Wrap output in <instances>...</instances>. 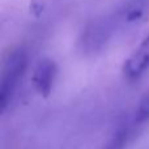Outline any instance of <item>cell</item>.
I'll return each instance as SVG.
<instances>
[{"instance_id":"4","label":"cell","mask_w":149,"mask_h":149,"mask_svg":"<svg viewBox=\"0 0 149 149\" xmlns=\"http://www.w3.org/2000/svg\"><path fill=\"white\" fill-rule=\"evenodd\" d=\"M58 68L55 62L51 59H43L37 64L36 71L33 73V85L37 92L42 95H47L51 92L54 80L56 77Z\"/></svg>"},{"instance_id":"3","label":"cell","mask_w":149,"mask_h":149,"mask_svg":"<svg viewBox=\"0 0 149 149\" xmlns=\"http://www.w3.org/2000/svg\"><path fill=\"white\" fill-rule=\"evenodd\" d=\"M149 68V37L144 39L137 50L124 64V76L130 80H137Z\"/></svg>"},{"instance_id":"6","label":"cell","mask_w":149,"mask_h":149,"mask_svg":"<svg viewBox=\"0 0 149 149\" xmlns=\"http://www.w3.org/2000/svg\"><path fill=\"white\" fill-rule=\"evenodd\" d=\"M148 120H149V94L141 101V103L137 107L135 116H134V123L143 124Z\"/></svg>"},{"instance_id":"1","label":"cell","mask_w":149,"mask_h":149,"mask_svg":"<svg viewBox=\"0 0 149 149\" xmlns=\"http://www.w3.org/2000/svg\"><path fill=\"white\" fill-rule=\"evenodd\" d=\"M28 65V56L24 50H16L9 55L4 64L1 88H0V109L4 110L13 97L20 79L24 76Z\"/></svg>"},{"instance_id":"5","label":"cell","mask_w":149,"mask_h":149,"mask_svg":"<svg viewBox=\"0 0 149 149\" xmlns=\"http://www.w3.org/2000/svg\"><path fill=\"white\" fill-rule=\"evenodd\" d=\"M128 139H130V127L124 126L114 134V136L111 137V140L109 141V144L106 145L105 149H123L126 147Z\"/></svg>"},{"instance_id":"2","label":"cell","mask_w":149,"mask_h":149,"mask_svg":"<svg viewBox=\"0 0 149 149\" xmlns=\"http://www.w3.org/2000/svg\"><path fill=\"white\" fill-rule=\"evenodd\" d=\"M116 20L118 18L114 16L111 18H100L93 21L82 33V49L86 52H95L102 49L113 34Z\"/></svg>"}]
</instances>
